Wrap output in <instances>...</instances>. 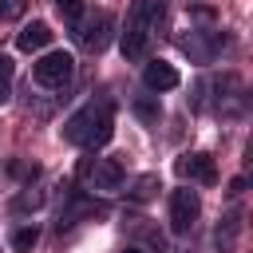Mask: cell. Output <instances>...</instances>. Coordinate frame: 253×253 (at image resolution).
I'll list each match as a JSON object with an SVG mask.
<instances>
[{"instance_id":"5","label":"cell","mask_w":253,"mask_h":253,"mask_svg":"<svg viewBox=\"0 0 253 253\" xmlns=\"http://www.w3.org/2000/svg\"><path fill=\"white\" fill-rule=\"evenodd\" d=\"M198 210H202V202H198V190H174L170 194V229L174 233H186L194 221H198Z\"/></svg>"},{"instance_id":"9","label":"cell","mask_w":253,"mask_h":253,"mask_svg":"<svg viewBox=\"0 0 253 253\" xmlns=\"http://www.w3.org/2000/svg\"><path fill=\"white\" fill-rule=\"evenodd\" d=\"M47 43H51V28H47L43 20L28 24V28L16 36V47H20V51H40V47H47Z\"/></svg>"},{"instance_id":"1","label":"cell","mask_w":253,"mask_h":253,"mask_svg":"<svg viewBox=\"0 0 253 253\" xmlns=\"http://www.w3.org/2000/svg\"><path fill=\"white\" fill-rule=\"evenodd\" d=\"M111 134H115V103L111 99H91L83 111H75L63 123V138L75 146H87V150L107 146Z\"/></svg>"},{"instance_id":"16","label":"cell","mask_w":253,"mask_h":253,"mask_svg":"<svg viewBox=\"0 0 253 253\" xmlns=\"http://www.w3.org/2000/svg\"><path fill=\"white\" fill-rule=\"evenodd\" d=\"M134 111H138L142 119H158V107H150V103H134Z\"/></svg>"},{"instance_id":"7","label":"cell","mask_w":253,"mask_h":253,"mask_svg":"<svg viewBox=\"0 0 253 253\" xmlns=\"http://www.w3.org/2000/svg\"><path fill=\"white\" fill-rule=\"evenodd\" d=\"M142 83H146L150 91H174V87L182 83V75H178L174 63H166V59H150V63L142 67Z\"/></svg>"},{"instance_id":"4","label":"cell","mask_w":253,"mask_h":253,"mask_svg":"<svg viewBox=\"0 0 253 253\" xmlns=\"http://www.w3.org/2000/svg\"><path fill=\"white\" fill-rule=\"evenodd\" d=\"M79 178H83L91 190L111 194V190L123 186V166H119L115 158H83V162H79Z\"/></svg>"},{"instance_id":"11","label":"cell","mask_w":253,"mask_h":253,"mask_svg":"<svg viewBox=\"0 0 253 253\" xmlns=\"http://www.w3.org/2000/svg\"><path fill=\"white\" fill-rule=\"evenodd\" d=\"M36 241H40V229H36V225H24V229H16V233H12V245H16L20 253H28Z\"/></svg>"},{"instance_id":"2","label":"cell","mask_w":253,"mask_h":253,"mask_svg":"<svg viewBox=\"0 0 253 253\" xmlns=\"http://www.w3.org/2000/svg\"><path fill=\"white\" fill-rule=\"evenodd\" d=\"M162 16L158 0H134L126 12V28H123V55L126 59H142L150 51V36H154V20Z\"/></svg>"},{"instance_id":"13","label":"cell","mask_w":253,"mask_h":253,"mask_svg":"<svg viewBox=\"0 0 253 253\" xmlns=\"http://www.w3.org/2000/svg\"><path fill=\"white\" fill-rule=\"evenodd\" d=\"M55 8H59V16L67 24H79L83 20V0H55Z\"/></svg>"},{"instance_id":"8","label":"cell","mask_w":253,"mask_h":253,"mask_svg":"<svg viewBox=\"0 0 253 253\" xmlns=\"http://www.w3.org/2000/svg\"><path fill=\"white\" fill-rule=\"evenodd\" d=\"M174 170H178V178H190V182H213V178H217L210 154H182V158L174 162Z\"/></svg>"},{"instance_id":"17","label":"cell","mask_w":253,"mask_h":253,"mask_svg":"<svg viewBox=\"0 0 253 253\" xmlns=\"http://www.w3.org/2000/svg\"><path fill=\"white\" fill-rule=\"evenodd\" d=\"M16 206H20V210H28V206H40V194H20V198H16Z\"/></svg>"},{"instance_id":"3","label":"cell","mask_w":253,"mask_h":253,"mask_svg":"<svg viewBox=\"0 0 253 253\" xmlns=\"http://www.w3.org/2000/svg\"><path fill=\"white\" fill-rule=\"evenodd\" d=\"M71 75H75V59H71V51H47V55H40L36 63H32V79L40 83V87H67L71 83Z\"/></svg>"},{"instance_id":"10","label":"cell","mask_w":253,"mask_h":253,"mask_svg":"<svg viewBox=\"0 0 253 253\" xmlns=\"http://www.w3.org/2000/svg\"><path fill=\"white\" fill-rule=\"evenodd\" d=\"M158 190H162V182H158V174H138V178L130 182V190H126V194H130L134 202H150V198H154Z\"/></svg>"},{"instance_id":"18","label":"cell","mask_w":253,"mask_h":253,"mask_svg":"<svg viewBox=\"0 0 253 253\" xmlns=\"http://www.w3.org/2000/svg\"><path fill=\"white\" fill-rule=\"evenodd\" d=\"M123 253H138V249H123Z\"/></svg>"},{"instance_id":"14","label":"cell","mask_w":253,"mask_h":253,"mask_svg":"<svg viewBox=\"0 0 253 253\" xmlns=\"http://www.w3.org/2000/svg\"><path fill=\"white\" fill-rule=\"evenodd\" d=\"M24 8H28V0H0V20H20Z\"/></svg>"},{"instance_id":"12","label":"cell","mask_w":253,"mask_h":253,"mask_svg":"<svg viewBox=\"0 0 253 253\" xmlns=\"http://www.w3.org/2000/svg\"><path fill=\"white\" fill-rule=\"evenodd\" d=\"M12 75H16V63L8 55H0V103L12 95Z\"/></svg>"},{"instance_id":"15","label":"cell","mask_w":253,"mask_h":253,"mask_svg":"<svg viewBox=\"0 0 253 253\" xmlns=\"http://www.w3.org/2000/svg\"><path fill=\"white\" fill-rule=\"evenodd\" d=\"M12 174H20V178H36V162L28 166V162H12Z\"/></svg>"},{"instance_id":"6","label":"cell","mask_w":253,"mask_h":253,"mask_svg":"<svg viewBox=\"0 0 253 253\" xmlns=\"http://www.w3.org/2000/svg\"><path fill=\"white\" fill-rule=\"evenodd\" d=\"M111 28H115V16H111V12H99L95 20L79 24L75 40H79L87 51H103V47H107V40H111Z\"/></svg>"}]
</instances>
